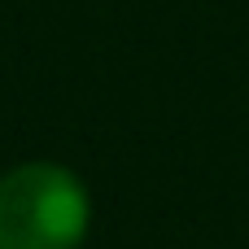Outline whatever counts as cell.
<instances>
[{"label":"cell","instance_id":"6da1fadb","mask_svg":"<svg viewBox=\"0 0 249 249\" xmlns=\"http://www.w3.org/2000/svg\"><path fill=\"white\" fill-rule=\"evenodd\" d=\"M92 223L88 188L57 162L0 175V249H79Z\"/></svg>","mask_w":249,"mask_h":249}]
</instances>
